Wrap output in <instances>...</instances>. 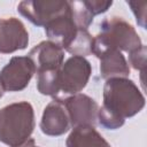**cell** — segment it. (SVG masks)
<instances>
[{"mask_svg":"<svg viewBox=\"0 0 147 147\" xmlns=\"http://www.w3.org/2000/svg\"><path fill=\"white\" fill-rule=\"evenodd\" d=\"M144 106L145 98L132 80L110 78L103 87V105L98 110V118L102 126L115 130L124 124L126 117L139 113Z\"/></svg>","mask_w":147,"mask_h":147,"instance_id":"cell-1","label":"cell"},{"mask_svg":"<svg viewBox=\"0 0 147 147\" xmlns=\"http://www.w3.org/2000/svg\"><path fill=\"white\" fill-rule=\"evenodd\" d=\"M34 127V113L26 101L0 109V141L11 147L28 140Z\"/></svg>","mask_w":147,"mask_h":147,"instance_id":"cell-2","label":"cell"},{"mask_svg":"<svg viewBox=\"0 0 147 147\" xmlns=\"http://www.w3.org/2000/svg\"><path fill=\"white\" fill-rule=\"evenodd\" d=\"M101 32L93 38L92 53L98 57L107 49L132 52L141 46V40L134 28L122 17L106 18L101 23Z\"/></svg>","mask_w":147,"mask_h":147,"instance_id":"cell-3","label":"cell"},{"mask_svg":"<svg viewBox=\"0 0 147 147\" xmlns=\"http://www.w3.org/2000/svg\"><path fill=\"white\" fill-rule=\"evenodd\" d=\"M91 64L82 56H71L59 69L60 92L64 95L79 93L87 84L91 76Z\"/></svg>","mask_w":147,"mask_h":147,"instance_id":"cell-4","label":"cell"},{"mask_svg":"<svg viewBox=\"0 0 147 147\" xmlns=\"http://www.w3.org/2000/svg\"><path fill=\"white\" fill-rule=\"evenodd\" d=\"M34 72L36 68L28 56H14L0 71V85L3 91H21Z\"/></svg>","mask_w":147,"mask_h":147,"instance_id":"cell-5","label":"cell"},{"mask_svg":"<svg viewBox=\"0 0 147 147\" xmlns=\"http://www.w3.org/2000/svg\"><path fill=\"white\" fill-rule=\"evenodd\" d=\"M21 15L28 18L36 25L45 26L56 16L65 13L69 9L68 1L45 0V1H21L17 6Z\"/></svg>","mask_w":147,"mask_h":147,"instance_id":"cell-6","label":"cell"},{"mask_svg":"<svg viewBox=\"0 0 147 147\" xmlns=\"http://www.w3.org/2000/svg\"><path fill=\"white\" fill-rule=\"evenodd\" d=\"M69 115L70 125L82 126V125H91L95 124L98 117V103L86 94L77 93L74 95L65 96L64 99H60Z\"/></svg>","mask_w":147,"mask_h":147,"instance_id":"cell-7","label":"cell"},{"mask_svg":"<svg viewBox=\"0 0 147 147\" xmlns=\"http://www.w3.org/2000/svg\"><path fill=\"white\" fill-rule=\"evenodd\" d=\"M29 33L24 24L15 18H0V53H13L28 46Z\"/></svg>","mask_w":147,"mask_h":147,"instance_id":"cell-8","label":"cell"},{"mask_svg":"<svg viewBox=\"0 0 147 147\" xmlns=\"http://www.w3.org/2000/svg\"><path fill=\"white\" fill-rule=\"evenodd\" d=\"M28 57L32 61L36 72L44 70L59 69L63 63V49L52 41H41L36 45L29 53Z\"/></svg>","mask_w":147,"mask_h":147,"instance_id":"cell-9","label":"cell"},{"mask_svg":"<svg viewBox=\"0 0 147 147\" xmlns=\"http://www.w3.org/2000/svg\"><path fill=\"white\" fill-rule=\"evenodd\" d=\"M70 119L63 102L56 99L47 105L44 110L40 129L47 136H61L70 127Z\"/></svg>","mask_w":147,"mask_h":147,"instance_id":"cell-10","label":"cell"},{"mask_svg":"<svg viewBox=\"0 0 147 147\" xmlns=\"http://www.w3.org/2000/svg\"><path fill=\"white\" fill-rule=\"evenodd\" d=\"M45 31L49 38V41L56 44L62 49H65L78 31V28L71 17L70 8L65 13L49 21L45 25Z\"/></svg>","mask_w":147,"mask_h":147,"instance_id":"cell-11","label":"cell"},{"mask_svg":"<svg viewBox=\"0 0 147 147\" xmlns=\"http://www.w3.org/2000/svg\"><path fill=\"white\" fill-rule=\"evenodd\" d=\"M100 72L106 79L124 78L129 76L130 68L125 57L118 49H107L100 56Z\"/></svg>","mask_w":147,"mask_h":147,"instance_id":"cell-12","label":"cell"},{"mask_svg":"<svg viewBox=\"0 0 147 147\" xmlns=\"http://www.w3.org/2000/svg\"><path fill=\"white\" fill-rule=\"evenodd\" d=\"M67 147H111L107 140L91 125H82L74 127L69 134Z\"/></svg>","mask_w":147,"mask_h":147,"instance_id":"cell-13","label":"cell"},{"mask_svg":"<svg viewBox=\"0 0 147 147\" xmlns=\"http://www.w3.org/2000/svg\"><path fill=\"white\" fill-rule=\"evenodd\" d=\"M61 68V67H60ZM59 68V69H60ZM59 69L54 70H44L38 72L37 88L44 95L55 96L60 93L59 86Z\"/></svg>","mask_w":147,"mask_h":147,"instance_id":"cell-14","label":"cell"},{"mask_svg":"<svg viewBox=\"0 0 147 147\" xmlns=\"http://www.w3.org/2000/svg\"><path fill=\"white\" fill-rule=\"evenodd\" d=\"M92 47H93V38L91 37L88 31L78 29L75 38L65 48V51L74 54V56L84 57L92 53Z\"/></svg>","mask_w":147,"mask_h":147,"instance_id":"cell-15","label":"cell"},{"mask_svg":"<svg viewBox=\"0 0 147 147\" xmlns=\"http://www.w3.org/2000/svg\"><path fill=\"white\" fill-rule=\"evenodd\" d=\"M71 17L78 29L87 30L88 25L93 21V15L86 7L84 1H68Z\"/></svg>","mask_w":147,"mask_h":147,"instance_id":"cell-16","label":"cell"},{"mask_svg":"<svg viewBox=\"0 0 147 147\" xmlns=\"http://www.w3.org/2000/svg\"><path fill=\"white\" fill-rule=\"evenodd\" d=\"M129 61L134 69L140 70L141 75H144L146 69V46L141 45L139 48L130 52Z\"/></svg>","mask_w":147,"mask_h":147,"instance_id":"cell-17","label":"cell"},{"mask_svg":"<svg viewBox=\"0 0 147 147\" xmlns=\"http://www.w3.org/2000/svg\"><path fill=\"white\" fill-rule=\"evenodd\" d=\"M127 5L132 8V11L136 15L138 24H140L142 28L146 26V7H147V1H127Z\"/></svg>","mask_w":147,"mask_h":147,"instance_id":"cell-18","label":"cell"},{"mask_svg":"<svg viewBox=\"0 0 147 147\" xmlns=\"http://www.w3.org/2000/svg\"><path fill=\"white\" fill-rule=\"evenodd\" d=\"M86 7L92 13L93 16L102 14L108 10V8L113 5V1H103V0H84Z\"/></svg>","mask_w":147,"mask_h":147,"instance_id":"cell-19","label":"cell"},{"mask_svg":"<svg viewBox=\"0 0 147 147\" xmlns=\"http://www.w3.org/2000/svg\"><path fill=\"white\" fill-rule=\"evenodd\" d=\"M14 147H38V146H36V144H34V140L33 139H28V140H25L24 142H22V144H20V145H17V146H14Z\"/></svg>","mask_w":147,"mask_h":147,"instance_id":"cell-20","label":"cell"},{"mask_svg":"<svg viewBox=\"0 0 147 147\" xmlns=\"http://www.w3.org/2000/svg\"><path fill=\"white\" fill-rule=\"evenodd\" d=\"M3 92H5V91H3V88H2V87H1V85H0V98L2 96V94H3Z\"/></svg>","mask_w":147,"mask_h":147,"instance_id":"cell-21","label":"cell"}]
</instances>
